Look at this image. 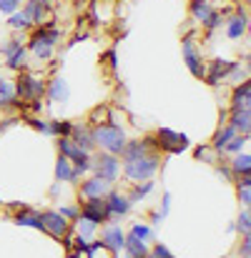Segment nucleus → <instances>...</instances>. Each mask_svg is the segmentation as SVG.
Returning <instances> with one entry per match:
<instances>
[{"instance_id": "f257e3e1", "label": "nucleus", "mask_w": 251, "mask_h": 258, "mask_svg": "<svg viewBox=\"0 0 251 258\" xmlns=\"http://www.w3.org/2000/svg\"><path fill=\"white\" fill-rule=\"evenodd\" d=\"M90 131H93L95 146H101L106 153L121 156V151H123V146H126V141H128L121 125H116V123H98V125L90 128Z\"/></svg>"}, {"instance_id": "f03ea898", "label": "nucleus", "mask_w": 251, "mask_h": 258, "mask_svg": "<svg viewBox=\"0 0 251 258\" xmlns=\"http://www.w3.org/2000/svg\"><path fill=\"white\" fill-rule=\"evenodd\" d=\"M156 171H159V156H156V151L154 153H146L141 158H133V161H123V173H126V178L131 183L151 180Z\"/></svg>"}, {"instance_id": "7ed1b4c3", "label": "nucleus", "mask_w": 251, "mask_h": 258, "mask_svg": "<svg viewBox=\"0 0 251 258\" xmlns=\"http://www.w3.org/2000/svg\"><path fill=\"white\" fill-rule=\"evenodd\" d=\"M58 38H61V30H58V28H53V25H40V28L33 33L28 48H30V53H33L38 60H48V58L53 55V48H56Z\"/></svg>"}, {"instance_id": "20e7f679", "label": "nucleus", "mask_w": 251, "mask_h": 258, "mask_svg": "<svg viewBox=\"0 0 251 258\" xmlns=\"http://www.w3.org/2000/svg\"><path fill=\"white\" fill-rule=\"evenodd\" d=\"M13 86H15V100L18 103H33V100H40L45 95V83L33 78L30 73H20Z\"/></svg>"}, {"instance_id": "39448f33", "label": "nucleus", "mask_w": 251, "mask_h": 258, "mask_svg": "<svg viewBox=\"0 0 251 258\" xmlns=\"http://www.w3.org/2000/svg\"><path fill=\"white\" fill-rule=\"evenodd\" d=\"M156 148H161V151H166L171 156H178V153H183L191 143H188V136H183V133H178V131H171V128H159L156 131Z\"/></svg>"}, {"instance_id": "423d86ee", "label": "nucleus", "mask_w": 251, "mask_h": 258, "mask_svg": "<svg viewBox=\"0 0 251 258\" xmlns=\"http://www.w3.org/2000/svg\"><path fill=\"white\" fill-rule=\"evenodd\" d=\"M90 171H93V175H98L101 180H106V183L113 185L116 178H118V171H121L118 156H113V153H101V156H95L93 163H90Z\"/></svg>"}, {"instance_id": "0eeeda50", "label": "nucleus", "mask_w": 251, "mask_h": 258, "mask_svg": "<svg viewBox=\"0 0 251 258\" xmlns=\"http://www.w3.org/2000/svg\"><path fill=\"white\" fill-rule=\"evenodd\" d=\"M78 218L90 221L95 226L111 223V216H108V208H106V196L103 198H85V203L78 208Z\"/></svg>"}, {"instance_id": "6e6552de", "label": "nucleus", "mask_w": 251, "mask_h": 258, "mask_svg": "<svg viewBox=\"0 0 251 258\" xmlns=\"http://www.w3.org/2000/svg\"><path fill=\"white\" fill-rule=\"evenodd\" d=\"M40 223H43V231L51 233L53 238H66L68 228H71L68 218H63L58 211H43L40 213Z\"/></svg>"}, {"instance_id": "1a4fd4ad", "label": "nucleus", "mask_w": 251, "mask_h": 258, "mask_svg": "<svg viewBox=\"0 0 251 258\" xmlns=\"http://www.w3.org/2000/svg\"><path fill=\"white\" fill-rule=\"evenodd\" d=\"M183 60H186L188 71H191L196 78H204V73H206V66H204L201 50H198V45H196V40H193L191 35H188V38H183Z\"/></svg>"}, {"instance_id": "9d476101", "label": "nucleus", "mask_w": 251, "mask_h": 258, "mask_svg": "<svg viewBox=\"0 0 251 258\" xmlns=\"http://www.w3.org/2000/svg\"><path fill=\"white\" fill-rule=\"evenodd\" d=\"M239 68V63L236 60H211V68L204 73V78H206V83L209 86H219L221 81H229V76L234 73Z\"/></svg>"}, {"instance_id": "9b49d317", "label": "nucleus", "mask_w": 251, "mask_h": 258, "mask_svg": "<svg viewBox=\"0 0 251 258\" xmlns=\"http://www.w3.org/2000/svg\"><path fill=\"white\" fill-rule=\"evenodd\" d=\"M154 151H156V141L148 136V138H143V141H126L121 156H123V161H133V158H141V156L154 153Z\"/></svg>"}, {"instance_id": "f8f14e48", "label": "nucleus", "mask_w": 251, "mask_h": 258, "mask_svg": "<svg viewBox=\"0 0 251 258\" xmlns=\"http://www.w3.org/2000/svg\"><path fill=\"white\" fill-rule=\"evenodd\" d=\"M123 243H126V233H123L118 226L103 228V233H101V246H103V248H108L113 256H118V253L123 251Z\"/></svg>"}, {"instance_id": "ddd939ff", "label": "nucleus", "mask_w": 251, "mask_h": 258, "mask_svg": "<svg viewBox=\"0 0 251 258\" xmlns=\"http://www.w3.org/2000/svg\"><path fill=\"white\" fill-rule=\"evenodd\" d=\"M106 208H108V216H111V223H113L116 218H121L131 211V201H128V196H121V193L111 190L106 196Z\"/></svg>"}, {"instance_id": "4468645a", "label": "nucleus", "mask_w": 251, "mask_h": 258, "mask_svg": "<svg viewBox=\"0 0 251 258\" xmlns=\"http://www.w3.org/2000/svg\"><path fill=\"white\" fill-rule=\"evenodd\" d=\"M246 28H249V15L244 10H239V13H234V15L226 18V35L231 40H239L246 33Z\"/></svg>"}, {"instance_id": "2eb2a0df", "label": "nucleus", "mask_w": 251, "mask_h": 258, "mask_svg": "<svg viewBox=\"0 0 251 258\" xmlns=\"http://www.w3.org/2000/svg\"><path fill=\"white\" fill-rule=\"evenodd\" d=\"M108 193H111V183L101 180L98 175H93V178H88V180L81 183V196L83 198H103Z\"/></svg>"}, {"instance_id": "dca6fc26", "label": "nucleus", "mask_w": 251, "mask_h": 258, "mask_svg": "<svg viewBox=\"0 0 251 258\" xmlns=\"http://www.w3.org/2000/svg\"><path fill=\"white\" fill-rule=\"evenodd\" d=\"M48 8H51V0H28V5H25V18L30 20V25L35 23V25H43V20H45V15H48Z\"/></svg>"}, {"instance_id": "f3484780", "label": "nucleus", "mask_w": 251, "mask_h": 258, "mask_svg": "<svg viewBox=\"0 0 251 258\" xmlns=\"http://www.w3.org/2000/svg\"><path fill=\"white\" fill-rule=\"evenodd\" d=\"M45 95H48V100H53V103H68V98H71V88L68 83L61 78V76H56L48 88H45Z\"/></svg>"}, {"instance_id": "a211bd4d", "label": "nucleus", "mask_w": 251, "mask_h": 258, "mask_svg": "<svg viewBox=\"0 0 251 258\" xmlns=\"http://www.w3.org/2000/svg\"><path fill=\"white\" fill-rule=\"evenodd\" d=\"M78 148H83L85 153H90L93 148H95V141H93V131H90V125H73V131H71V136H68Z\"/></svg>"}, {"instance_id": "6ab92c4d", "label": "nucleus", "mask_w": 251, "mask_h": 258, "mask_svg": "<svg viewBox=\"0 0 251 258\" xmlns=\"http://www.w3.org/2000/svg\"><path fill=\"white\" fill-rule=\"evenodd\" d=\"M123 251H126V258H146L148 256V246H146V241L136 238L133 233H126Z\"/></svg>"}, {"instance_id": "aec40b11", "label": "nucleus", "mask_w": 251, "mask_h": 258, "mask_svg": "<svg viewBox=\"0 0 251 258\" xmlns=\"http://www.w3.org/2000/svg\"><path fill=\"white\" fill-rule=\"evenodd\" d=\"M251 108V83L249 81H241V86L234 90V98H231V113L234 110H244Z\"/></svg>"}, {"instance_id": "412c9836", "label": "nucleus", "mask_w": 251, "mask_h": 258, "mask_svg": "<svg viewBox=\"0 0 251 258\" xmlns=\"http://www.w3.org/2000/svg\"><path fill=\"white\" fill-rule=\"evenodd\" d=\"M56 178H58V183L63 180V183H78V173L73 171V166H71V161L66 158V156H58V161H56Z\"/></svg>"}, {"instance_id": "4be33fe9", "label": "nucleus", "mask_w": 251, "mask_h": 258, "mask_svg": "<svg viewBox=\"0 0 251 258\" xmlns=\"http://www.w3.org/2000/svg\"><path fill=\"white\" fill-rule=\"evenodd\" d=\"M229 125H231L236 133H241V136H249V128H251V108H244V110H234V113H231V120H229Z\"/></svg>"}, {"instance_id": "5701e85b", "label": "nucleus", "mask_w": 251, "mask_h": 258, "mask_svg": "<svg viewBox=\"0 0 251 258\" xmlns=\"http://www.w3.org/2000/svg\"><path fill=\"white\" fill-rule=\"evenodd\" d=\"M234 136H236V131H234V128H231L229 123H226V125H221V128L216 131L214 141H211V148H214L216 153H219V151H224V148H226V143H229V141H231Z\"/></svg>"}, {"instance_id": "b1692460", "label": "nucleus", "mask_w": 251, "mask_h": 258, "mask_svg": "<svg viewBox=\"0 0 251 258\" xmlns=\"http://www.w3.org/2000/svg\"><path fill=\"white\" fill-rule=\"evenodd\" d=\"M13 105H18V100H15V86L0 76V108H13Z\"/></svg>"}, {"instance_id": "393cba45", "label": "nucleus", "mask_w": 251, "mask_h": 258, "mask_svg": "<svg viewBox=\"0 0 251 258\" xmlns=\"http://www.w3.org/2000/svg\"><path fill=\"white\" fill-rule=\"evenodd\" d=\"M251 171V156L246 151H241V153H234V158H231V173L234 175H249Z\"/></svg>"}, {"instance_id": "a878e982", "label": "nucleus", "mask_w": 251, "mask_h": 258, "mask_svg": "<svg viewBox=\"0 0 251 258\" xmlns=\"http://www.w3.org/2000/svg\"><path fill=\"white\" fill-rule=\"evenodd\" d=\"M15 223H18V226H28V228H38V231H43L40 213H33L30 208H23V211L15 216Z\"/></svg>"}, {"instance_id": "bb28decb", "label": "nucleus", "mask_w": 251, "mask_h": 258, "mask_svg": "<svg viewBox=\"0 0 251 258\" xmlns=\"http://www.w3.org/2000/svg\"><path fill=\"white\" fill-rule=\"evenodd\" d=\"M211 13H214V8H211L209 0H191V15H193V20L204 23Z\"/></svg>"}, {"instance_id": "cd10ccee", "label": "nucleus", "mask_w": 251, "mask_h": 258, "mask_svg": "<svg viewBox=\"0 0 251 258\" xmlns=\"http://www.w3.org/2000/svg\"><path fill=\"white\" fill-rule=\"evenodd\" d=\"M71 131H73V123L71 120H51L48 123V133L51 136H71Z\"/></svg>"}, {"instance_id": "c85d7f7f", "label": "nucleus", "mask_w": 251, "mask_h": 258, "mask_svg": "<svg viewBox=\"0 0 251 258\" xmlns=\"http://www.w3.org/2000/svg\"><path fill=\"white\" fill-rule=\"evenodd\" d=\"M246 143H249V136H241V133H236V136H234V138L226 143V148H224L221 153H231V156H234V153H241V151L246 148Z\"/></svg>"}, {"instance_id": "c756f323", "label": "nucleus", "mask_w": 251, "mask_h": 258, "mask_svg": "<svg viewBox=\"0 0 251 258\" xmlns=\"http://www.w3.org/2000/svg\"><path fill=\"white\" fill-rule=\"evenodd\" d=\"M154 190V180H143V183H136V188L131 190V196H128V201L131 203H136V201H141V198H146L148 193Z\"/></svg>"}, {"instance_id": "7c9ffc66", "label": "nucleus", "mask_w": 251, "mask_h": 258, "mask_svg": "<svg viewBox=\"0 0 251 258\" xmlns=\"http://www.w3.org/2000/svg\"><path fill=\"white\" fill-rule=\"evenodd\" d=\"M25 55H28V53H25V48H23V45H20L18 50H13L10 55H5V58H8V68L20 71V68L25 66Z\"/></svg>"}, {"instance_id": "2f4dec72", "label": "nucleus", "mask_w": 251, "mask_h": 258, "mask_svg": "<svg viewBox=\"0 0 251 258\" xmlns=\"http://www.w3.org/2000/svg\"><path fill=\"white\" fill-rule=\"evenodd\" d=\"M8 25H10V28H15V30H18V28H20V30H28V28H30V20L25 18V13H18V10H15V13H10Z\"/></svg>"}, {"instance_id": "473e14b6", "label": "nucleus", "mask_w": 251, "mask_h": 258, "mask_svg": "<svg viewBox=\"0 0 251 258\" xmlns=\"http://www.w3.org/2000/svg\"><path fill=\"white\" fill-rule=\"evenodd\" d=\"M236 228H239L244 236H251V213H249V208L241 211V216H239V221H236Z\"/></svg>"}, {"instance_id": "72a5a7b5", "label": "nucleus", "mask_w": 251, "mask_h": 258, "mask_svg": "<svg viewBox=\"0 0 251 258\" xmlns=\"http://www.w3.org/2000/svg\"><path fill=\"white\" fill-rule=\"evenodd\" d=\"M221 20H224V15H221L219 10H214V13H211V15H209V18H206V20L201 23V25L206 28V33H214V30H216V28L221 25Z\"/></svg>"}, {"instance_id": "f704fd0d", "label": "nucleus", "mask_w": 251, "mask_h": 258, "mask_svg": "<svg viewBox=\"0 0 251 258\" xmlns=\"http://www.w3.org/2000/svg\"><path fill=\"white\" fill-rule=\"evenodd\" d=\"M128 233H133V236H136V238H141V241H151V238H154V231H151L146 223H136Z\"/></svg>"}, {"instance_id": "c9c22d12", "label": "nucleus", "mask_w": 251, "mask_h": 258, "mask_svg": "<svg viewBox=\"0 0 251 258\" xmlns=\"http://www.w3.org/2000/svg\"><path fill=\"white\" fill-rule=\"evenodd\" d=\"M146 258H176V256L168 251L164 243H156L154 248H148V256H146Z\"/></svg>"}, {"instance_id": "e433bc0d", "label": "nucleus", "mask_w": 251, "mask_h": 258, "mask_svg": "<svg viewBox=\"0 0 251 258\" xmlns=\"http://www.w3.org/2000/svg\"><path fill=\"white\" fill-rule=\"evenodd\" d=\"M214 153H216V151H214L211 146L196 148V158H198V161H206V163H214V161H216V158H214Z\"/></svg>"}, {"instance_id": "4c0bfd02", "label": "nucleus", "mask_w": 251, "mask_h": 258, "mask_svg": "<svg viewBox=\"0 0 251 258\" xmlns=\"http://www.w3.org/2000/svg\"><path fill=\"white\" fill-rule=\"evenodd\" d=\"M81 223H78V236H83V238H88V236H93V231H95V223H90V221H83V218H78Z\"/></svg>"}, {"instance_id": "58836bf2", "label": "nucleus", "mask_w": 251, "mask_h": 258, "mask_svg": "<svg viewBox=\"0 0 251 258\" xmlns=\"http://www.w3.org/2000/svg\"><path fill=\"white\" fill-rule=\"evenodd\" d=\"M58 213H61L63 218H68V221H76V218H78V208H76V206H61Z\"/></svg>"}, {"instance_id": "ea45409f", "label": "nucleus", "mask_w": 251, "mask_h": 258, "mask_svg": "<svg viewBox=\"0 0 251 258\" xmlns=\"http://www.w3.org/2000/svg\"><path fill=\"white\" fill-rule=\"evenodd\" d=\"M239 201L244 203V208H249V203H251V185H239Z\"/></svg>"}, {"instance_id": "a19ab883", "label": "nucleus", "mask_w": 251, "mask_h": 258, "mask_svg": "<svg viewBox=\"0 0 251 258\" xmlns=\"http://www.w3.org/2000/svg\"><path fill=\"white\" fill-rule=\"evenodd\" d=\"M20 5V0H0V10L3 13H15Z\"/></svg>"}, {"instance_id": "79ce46f5", "label": "nucleus", "mask_w": 251, "mask_h": 258, "mask_svg": "<svg viewBox=\"0 0 251 258\" xmlns=\"http://www.w3.org/2000/svg\"><path fill=\"white\" fill-rule=\"evenodd\" d=\"M28 125H33V128L40 131V133H48V123L40 120V118H28Z\"/></svg>"}, {"instance_id": "37998d69", "label": "nucleus", "mask_w": 251, "mask_h": 258, "mask_svg": "<svg viewBox=\"0 0 251 258\" xmlns=\"http://www.w3.org/2000/svg\"><path fill=\"white\" fill-rule=\"evenodd\" d=\"M20 48V40H8L5 45H3V55H10L13 50H18Z\"/></svg>"}, {"instance_id": "c03bdc74", "label": "nucleus", "mask_w": 251, "mask_h": 258, "mask_svg": "<svg viewBox=\"0 0 251 258\" xmlns=\"http://www.w3.org/2000/svg\"><path fill=\"white\" fill-rule=\"evenodd\" d=\"M76 251H78V253H85V251H88V238L76 236Z\"/></svg>"}, {"instance_id": "a18cd8bd", "label": "nucleus", "mask_w": 251, "mask_h": 258, "mask_svg": "<svg viewBox=\"0 0 251 258\" xmlns=\"http://www.w3.org/2000/svg\"><path fill=\"white\" fill-rule=\"evenodd\" d=\"M171 211V193H164V206H161V218H166Z\"/></svg>"}, {"instance_id": "49530a36", "label": "nucleus", "mask_w": 251, "mask_h": 258, "mask_svg": "<svg viewBox=\"0 0 251 258\" xmlns=\"http://www.w3.org/2000/svg\"><path fill=\"white\" fill-rule=\"evenodd\" d=\"M106 63H108L111 68H116V50H108V53H106Z\"/></svg>"}, {"instance_id": "de8ad7c7", "label": "nucleus", "mask_w": 251, "mask_h": 258, "mask_svg": "<svg viewBox=\"0 0 251 258\" xmlns=\"http://www.w3.org/2000/svg\"><path fill=\"white\" fill-rule=\"evenodd\" d=\"M219 173H221L224 178H229V180H234V178H236V175L231 173V168H226V166H221V168H219Z\"/></svg>"}, {"instance_id": "09e8293b", "label": "nucleus", "mask_w": 251, "mask_h": 258, "mask_svg": "<svg viewBox=\"0 0 251 258\" xmlns=\"http://www.w3.org/2000/svg\"><path fill=\"white\" fill-rule=\"evenodd\" d=\"M241 258H246V256H241Z\"/></svg>"}]
</instances>
